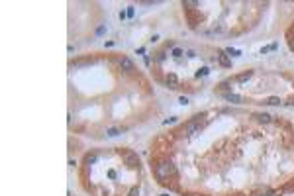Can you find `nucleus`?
<instances>
[{
	"label": "nucleus",
	"mask_w": 294,
	"mask_h": 196,
	"mask_svg": "<svg viewBox=\"0 0 294 196\" xmlns=\"http://www.w3.org/2000/svg\"><path fill=\"white\" fill-rule=\"evenodd\" d=\"M226 53H228L229 57H237V55H239V51H235V49H232V47H228V49H226Z\"/></svg>",
	"instance_id": "nucleus-17"
},
{
	"label": "nucleus",
	"mask_w": 294,
	"mask_h": 196,
	"mask_svg": "<svg viewBox=\"0 0 294 196\" xmlns=\"http://www.w3.org/2000/svg\"><path fill=\"white\" fill-rule=\"evenodd\" d=\"M175 122H176V118H167V120L163 122V124H165V126H169V124H175Z\"/></svg>",
	"instance_id": "nucleus-23"
},
{
	"label": "nucleus",
	"mask_w": 294,
	"mask_h": 196,
	"mask_svg": "<svg viewBox=\"0 0 294 196\" xmlns=\"http://www.w3.org/2000/svg\"><path fill=\"white\" fill-rule=\"evenodd\" d=\"M130 196H139V188H137V186L130 188Z\"/></svg>",
	"instance_id": "nucleus-19"
},
{
	"label": "nucleus",
	"mask_w": 294,
	"mask_h": 196,
	"mask_svg": "<svg viewBox=\"0 0 294 196\" xmlns=\"http://www.w3.org/2000/svg\"><path fill=\"white\" fill-rule=\"evenodd\" d=\"M255 118H257V122H261V124H271L272 122V116H269V114H257Z\"/></svg>",
	"instance_id": "nucleus-10"
},
{
	"label": "nucleus",
	"mask_w": 294,
	"mask_h": 196,
	"mask_svg": "<svg viewBox=\"0 0 294 196\" xmlns=\"http://www.w3.org/2000/svg\"><path fill=\"white\" fill-rule=\"evenodd\" d=\"M263 104H269V106H279V104H282V102H280V98H279V96H269V98H265V100H263Z\"/></svg>",
	"instance_id": "nucleus-9"
},
{
	"label": "nucleus",
	"mask_w": 294,
	"mask_h": 196,
	"mask_svg": "<svg viewBox=\"0 0 294 196\" xmlns=\"http://www.w3.org/2000/svg\"><path fill=\"white\" fill-rule=\"evenodd\" d=\"M127 18V12H120V20H126Z\"/></svg>",
	"instance_id": "nucleus-24"
},
{
	"label": "nucleus",
	"mask_w": 294,
	"mask_h": 196,
	"mask_svg": "<svg viewBox=\"0 0 294 196\" xmlns=\"http://www.w3.org/2000/svg\"><path fill=\"white\" fill-rule=\"evenodd\" d=\"M122 155H124V161H126V165L130 169L139 167V157H137V153H133V151H122Z\"/></svg>",
	"instance_id": "nucleus-2"
},
{
	"label": "nucleus",
	"mask_w": 294,
	"mask_h": 196,
	"mask_svg": "<svg viewBox=\"0 0 294 196\" xmlns=\"http://www.w3.org/2000/svg\"><path fill=\"white\" fill-rule=\"evenodd\" d=\"M208 73H210V69H206V67H204V69H200V71L196 73V77H198V78H200V77H206Z\"/></svg>",
	"instance_id": "nucleus-15"
},
{
	"label": "nucleus",
	"mask_w": 294,
	"mask_h": 196,
	"mask_svg": "<svg viewBox=\"0 0 294 196\" xmlns=\"http://www.w3.org/2000/svg\"><path fill=\"white\" fill-rule=\"evenodd\" d=\"M251 77H253V71H245V73H241V75L235 77V81H237V82H245V81H249Z\"/></svg>",
	"instance_id": "nucleus-7"
},
{
	"label": "nucleus",
	"mask_w": 294,
	"mask_h": 196,
	"mask_svg": "<svg viewBox=\"0 0 294 196\" xmlns=\"http://www.w3.org/2000/svg\"><path fill=\"white\" fill-rule=\"evenodd\" d=\"M271 194H275V190H271V188H259V190H255L251 196H271Z\"/></svg>",
	"instance_id": "nucleus-8"
},
{
	"label": "nucleus",
	"mask_w": 294,
	"mask_h": 196,
	"mask_svg": "<svg viewBox=\"0 0 294 196\" xmlns=\"http://www.w3.org/2000/svg\"><path fill=\"white\" fill-rule=\"evenodd\" d=\"M183 6L186 10H194L196 6H198V2H194V0H186V2H183Z\"/></svg>",
	"instance_id": "nucleus-14"
},
{
	"label": "nucleus",
	"mask_w": 294,
	"mask_h": 196,
	"mask_svg": "<svg viewBox=\"0 0 294 196\" xmlns=\"http://www.w3.org/2000/svg\"><path fill=\"white\" fill-rule=\"evenodd\" d=\"M153 173L159 181H167L169 177H176V167L173 161L169 159H163V161H157L153 165Z\"/></svg>",
	"instance_id": "nucleus-1"
},
{
	"label": "nucleus",
	"mask_w": 294,
	"mask_h": 196,
	"mask_svg": "<svg viewBox=\"0 0 294 196\" xmlns=\"http://www.w3.org/2000/svg\"><path fill=\"white\" fill-rule=\"evenodd\" d=\"M120 134H122V131L118 130V128H108V130H106V135H108V137H116V135H120Z\"/></svg>",
	"instance_id": "nucleus-13"
},
{
	"label": "nucleus",
	"mask_w": 294,
	"mask_h": 196,
	"mask_svg": "<svg viewBox=\"0 0 294 196\" xmlns=\"http://www.w3.org/2000/svg\"><path fill=\"white\" fill-rule=\"evenodd\" d=\"M183 53L184 51L180 49V47H175V49H173V57H183Z\"/></svg>",
	"instance_id": "nucleus-16"
},
{
	"label": "nucleus",
	"mask_w": 294,
	"mask_h": 196,
	"mask_svg": "<svg viewBox=\"0 0 294 196\" xmlns=\"http://www.w3.org/2000/svg\"><path fill=\"white\" fill-rule=\"evenodd\" d=\"M96 161H98V155H96V153H88V155L84 157V163H87V165H92Z\"/></svg>",
	"instance_id": "nucleus-11"
},
{
	"label": "nucleus",
	"mask_w": 294,
	"mask_h": 196,
	"mask_svg": "<svg viewBox=\"0 0 294 196\" xmlns=\"http://www.w3.org/2000/svg\"><path fill=\"white\" fill-rule=\"evenodd\" d=\"M179 102L183 104V106H186V104H188V98H186V96H180V98H179Z\"/></svg>",
	"instance_id": "nucleus-22"
},
{
	"label": "nucleus",
	"mask_w": 294,
	"mask_h": 196,
	"mask_svg": "<svg viewBox=\"0 0 294 196\" xmlns=\"http://www.w3.org/2000/svg\"><path fill=\"white\" fill-rule=\"evenodd\" d=\"M288 45H290V49L294 51V41H292V39H290V41H288Z\"/></svg>",
	"instance_id": "nucleus-25"
},
{
	"label": "nucleus",
	"mask_w": 294,
	"mask_h": 196,
	"mask_svg": "<svg viewBox=\"0 0 294 196\" xmlns=\"http://www.w3.org/2000/svg\"><path fill=\"white\" fill-rule=\"evenodd\" d=\"M184 55H186V57H190V59H192V57H196V51H194V49H188V51L184 53Z\"/></svg>",
	"instance_id": "nucleus-20"
},
{
	"label": "nucleus",
	"mask_w": 294,
	"mask_h": 196,
	"mask_svg": "<svg viewBox=\"0 0 294 196\" xmlns=\"http://www.w3.org/2000/svg\"><path fill=\"white\" fill-rule=\"evenodd\" d=\"M165 59H167V55H165V51H159V53H157V61H159V63H163Z\"/></svg>",
	"instance_id": "nucleus-18"
},
{
	"label": "nucleus",
	"mask_w": 294,
	"mask_h": 196,
	"mask_svg": "<svg viewBox=\"0 0 294 196\" xmlns=\"http://www.w3.org/2000/svg\"><path fill=\"white\" fill-rule=\"evenodd\" d=\"M133 12H135L133 6H127V18H133Z\"/></svg>",
	"instance_id": "nucleus-21"
},
{
	"label": "nucleus",
	"mask_w": 294,
	"mask_h": 196,
	"mask_svg": "<svg viewBox=\"0 0 294 196\" xmlns=\"http://www.w3.org/2000/svg\"><path fill=\"white\" fill-rule=\"evenodd\" d=\"M218 59H220V63H222V67H232V61H229L228 57L224 55V53H220V55H218Z\"/></svg>",
	"instance_id": "nucleus-12"
},
{
	"label": "nucleus",
	"mask_w": 294,
	"mask_h": 196,
	"mask_svg": "<svg viewBox=\"0 0 294 196\" xmlns=\"http://www.w3.org/2000/svg\"><path fill=\"white\" fill-rule=\"evenodd\" d=\"M120 69L122 71H127V73L133 71V61L130 59V57H122L120 59Z\"/></svg>",
	"instance_id": "nucleus-4"
},
{
	"label": "nucleus",
	"mask_w": 294,
	"mask_h": 196,
	"mask_svg": "<svg viewBox=\"0 0 294 196\" xmlns=\"http://www.w3.org/2000/svg\"><path fill=\"white\" fill-rule=\"evenodd\" d=\"M198 118H200V116H196L192 122H188V124L184 126V134H186V135H192V134H196V131L200 130V120H198Z\"/></svg>",
	"instance_id": "nucleus-3"
},
{
	"label": "nucleus",
	"mask_w": 294,
	"mask_h": 196,
	"mask_svg": "<svg viewBox=\"0 0 294 196\" xmlns=\"http://www.w3.org/2000/svg\"><path fill=\"white\" fill-rule=\"evenodd\" d=\"M167 84L171 88H176V84H179V77H176L175 73H169V75H167Z\"/></svg>",
	"instance_id": "nucleus-6"
},
{
	"label": "nucleus",
	"mask_w": 294,
	"mask_h": 196,
	"mask_svg": "<svg viewBox=\"0 0 294 196\" xmlns=\"http://www.w3.org/2000/svg\"><path fill=\"white\" fill-rule=\"evenodd\" d=\"M224 98H226V100H229V102H233V104H239V102H243V98L239 96V94H233V92H228V94H224Z\"/></svg>",
	"instance_id": "nucleus-5"
},
{
	"label": "nucleus",
	"mask_w": 294,
	"mask_h": 196,
	"mask_svg": "<svg viewBox=\"0 0 294 196\" xmlns=\"http://www.w3.org/2000/svg\"><path fill=\"white\" fill-rule=\"evenodd\" d=\"M159 196H171V194H169V192H163V194H159Z\"/></svg>",
	"instance_id": "nucleus-26"
}]
</instances>
